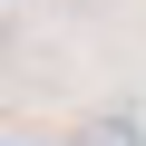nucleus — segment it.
Returning <instances> with one entry per match:
<instances>
[{"instance_id": "nucleus-1", "label": "nucleus", "mask_w": 146, "mask_h": 146, "mask_svg": "<svg viewBox=\"0 0 146 146\" xmlns=\"http://www.w3.org/2000/svg\"><path fill=\"white\" fill-rule=\"evenodd\" d=\"M68 146H146V117H88Z\"/></svg>"}]
</instances>
